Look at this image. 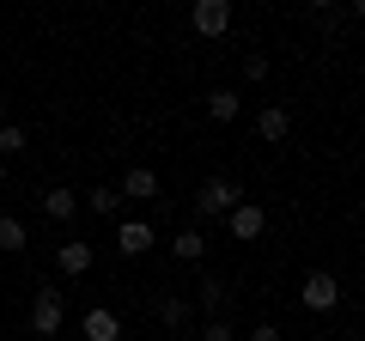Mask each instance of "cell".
<instances>
[{
  "instance_id": "6da1fadb",
  "label": "cell",
  "mask_w": 365,
  "mask_h": 341,
  "mask_svg": "<svg viewBox=\"0 0 365 341\" xmlns=\"http://www.w3.org/2000/svg\"><path fill=\"white\" fill-rule=\"evenodd\" d=\"M237 201H244V189H237L232 177H207V183L195 189V213H201V220H225Z\"/></svg>"
},
{
  "instance_id": "7a4b0ae2",
  "label": "cell",
  "mask_w": 365,
  "mask_h": 341,
  "mask_svg": "<svg viewBox=\"0 0 365 341\" xmlns=\"http://www.w3.org/2000/svg\"><path fill=\"white\" fill-rule=\"evenodd\" d=\"M299 299H304V311H335L341 305V280L329 275V268H317V275H304Z\"/></svg>"
},
{
  "instance_id": "3957f363",
  "label": "cell",
  "mask_w": 365,
  "mask_h": 341,
  "mask_svg": "<svg viewBox=\"0 0 365 341\" xmlns=\"http://www.w3.org/2000/svg\"><path fill=\"white\" fill-rule=\"evenodd\" d=\"M61 317H67L61 292H55V287H37V305H31V329L49 341V335H61Z\"/></svg>"
},
{
  "instance_id": "277c9868",
  "label": "cell",
  "mask_w": 365,
  "mask_h": 341,
  "mask_svg": "<svg viewBox=\"0 0 365 341\" xmlns=\"http://www.w3.org/2000/svg\"><path fill=\"white\" fill-rule=\"evenodd\" d=\"M225 220H232V238H237V244H256V238L268 232V213H262L256 201H237V208L225 213Z\"/></svg>"
},
{
  "instance_id": "5b68a950",
  "label": "cell",
  "mask_w": 365,
  "mask_h": 341,
  "mask_svg": "<svg viewBox=\"0 0 365 341\" xmlns=\"http://www.w3.org/2000/svg\"><path fill=\"white\" fill-rule=\"evenodd\" d=\"M153 244H158V238H153V225H146V220H122L116 225V250L128 256V263H134V256H146Z\"/></svg>"
},
{
  "instance_id": "8992f818",
  "label": "cell",
  "mask_w": 365,
  "mask_h": 341,
  "mask_svg": "<svg viewBox=\"0 0 365 341\" xmlns=\"http://www.w3.org/2000/svg\"><path fill=\"white\" fill-rule=\"evenodd\" d=\"M195 31L201 37H225V31H232V6H225V0H201L195 6Z\"/></svg>"
},
{
  "instance_id": "52a82bcc",
  "label": "cell",
  "mask_w": 365,
  "mask_h": 341,
  "mask_svg": "<svg viewBox=\"0 0 365 341\" xmlns=\"http://www.w3.org/2000/svg\"><path fill=\"white\" fill-rule=\"evenodd\" d=\"M86 341H122V317L104 311V305H91L86 311Z\"/></svg>"
},
{
  "instance_id": "ba28073f",
  "label": "cell",
  "mask_w": 365,
  "mask_h": 341,
  "mask_svg": "<svg viewBox=\"0 0 365 341\" xmlns=\"http://www.w3.org/2000/svg\"><path fill=\"white\" fill-rule=\"evenodd\" d=\"M91 263H98L91 244H61L55 250V268H61V275H91Z\"/></svg>"
},
{
  "instance_id": "9c48e42d",
  "label": "cell",
  "mask_w": 365,
  "mask_h": 341,
  "mask_svg": "<svg viewBox=\"0 0 365 341\" xmlns=\"http://www.w3.org/2000/svg\"><path fill=\"white\" fill-rule=\"evenodd\" d=\"M116 195L153 201V195H158V177H153V170H146V165H128V177H122V189H116Z\"/></svg>"
},
{
  "instance_id": "30bf717a",
  "label": "cell",
  "mask_w": 365,
  "mask_h": 341,
  "mask_svg": "<svg viewBox=\"0 0 365 341\" xmlns=\"http://www.w3.org/2000/svg\"><path fill=\"white\" fill-rule=\"evenodd\" d=\"M195 299H201V311H207V317H220V311H225V299H232V292H225V280H220V275H201Z\"/></svg>"
},
{
  "instance_id": "8fae6325",
  "label": "cell",
  "mask_w": 365,
  "mask_h": 341,
  "mask_svg": "<svg viewBox=\"0 0 365 341\" xmlns=\"http://www.w3.org/2000/svg\"><path fill=\"white\" fill-rule=\"evenodd\" d=\"M287 128H292V116H287L280 104H268V110L256 116V134H262V141H287Z\"/></svg>"
},
{
  "instance_id": "7c38bea8",
  "label": "cell",
  "mask_w": 365,
  "mask_h": 341,
  "mask_svg": "<svg viewBox=\"0 0 365 341\" xmlns=\"http://www.w3.org/2000/svg\"><path fill=\"white\" fill-rule=\"evenodd\" d=\"M43 213H49V220H73V213H79V195H73V189H49V195H43Z\"/></svg>"
},
{
  "instance_id": "4fadbf2b",
  "label": "cell",
  "mask_w": 365,
  "mask_h": 341,
  "mask_svg": "<svg viewBox=\"0 0 365 341\" xmlns=\"http://www.w3.org/2000/svg\"><path fill=\"white\" fill-rule=\"evenodd\" d=\"M170 256H177V263H201V256H207V238L201 232H177L170 238Z\"/></svg>"
},
{
  "instance_id": "5bb4252c",
  "label": "cell",
  "mask_w": 365,
  "mask_h": 341,
  "mask_svg": "<svg viewBox=\"0 0 365 341\" xmlns=\"http://www.w3.org/2000/svg\"><path fill=\"white\" fill-rule=\"evenodd\" d=\"M237 110H244V98H237V92H207V116L213 122H237Z\"/></svg>"
},
{
  "instance_id": "9a60e30c",
  "label": "cell",
  "mask_w": 365,
  "mask_h": 341,
  "mask_svg": "<svg viewBox=\"0 0 365 341\" xmlns=\"http://www.w3.org/2000/svg\"><path fill=\"white\" fill-rule=\"evenodd\" d=\"M31 146V134L19 128V122H0V165H6V158H19Z\"/></svg>"
},
{
  "instance_id": "2e32d148",
  "label": "cell",
  "mask_w": 365,
  "mask_h": 341,
  "mask_svg": "<svg viewBox=\"0 0 365 341\" xmlns=\"http://www.w3.org/2000/svg\"><path fill=\"white\" fill-rule=\"evenodd\" d=\"M0 250H6V256H19V250H25V220L0 213Z\"/></svg>"
},
{
  "instance_id": "e0dca14e",
  "label": "cell",
  "mask_w": 365,
  "mask_h": 341,
  "mask_svg": "<svg viewBox=\"0 0 365 341\" xmlns=\"http://www.w3.org/2000/svg\"><path fill=\"white\" fill-rule=\"evenodd\" d=\"M158 323H189V299H158Z\"/></svg>"
},
{
  "instance_id": "ac0fdd59",
  "label": "cell",
  "mask_w": 365,
  "mask_h": 341,
  "mask_svg": "<svg viewBox=\"0 0 365 341\" xmlns=\"http://www.w3.org/2000/svg\"><path fill=\"white\" fill-rule=\"evenodd\" d=\"M86 208H91V213H116V208H122V195H116V189H91Z\"/></svg>"
},
{
  "instance_id": "d6986e66",
  "label": "cell",
  "mask_w": 365,
  "mask_h": 341,
  "mask_svg": "<svg viewBox=\"0 0 365 341\" xmlns=\"http://www.w3.org/2000/svg\"><path fill=\"white\" fill-rule=\"evenodd\" d=\"M311 19H317V25H335V19H347V6H335V0H317Z\"/></svg>"
},
{
  "instance_id": "ffe728a7",
  "label": "cell",
  "mask_w": 365,
  "mask_h": 341,
  "mask_svg": "<svg viewBox=\"0 0 365 341\" xmlns=\"http://www.w3.org/2000/svg\"><path fill=\"white\" fill-rule=\"evenodd\" d=\"M244 79L256 86V79H268V55H244Z\"/></svg>"
},
{
  "instance_id": "44dd1931",
  "label": "cell",
  "mask_w": 365,
  "mask_h": 341,
  "mask_svg": "<svg viewBox=\"0 0 365 341\" xmlns=\"http://www.w3.org/2000/svg\"><path fill=\"white\" fill-rule=\"evenodd\" d=\"M201 341H232V329H225V323H220V317H213V323H207V329H201Z\"/></svg>"
},
{
  "instance_id": "7402d4cb",
  "label": "cell",
  "mask_w": 365,
  "mask_h": 341,
  "mask_svg": "<svg viewBox=\"0 0 365 341\" xmlns=\"http://www.w3.org/2000/svg\"><path fill=\"white\" fill-rule=\"evenodd\" d=\"M250 341H280V329H274V323H256V329H250Z\"/></svg>"
},
{
  "instance_id": "603a6c76",
  "label": "cell",
  "mask_w": 365,
  "mask_h": 341,
  "mask_svg": "<svg viewBox=\"0 0 365 341\" xmlns=\"http://www.w3.org/2000/svg\"><path fill=\"white\" fill-rule=\"evenodd\" d=\"M0 177H6V165H0Z\"/></svg>"
}]
</instances>
